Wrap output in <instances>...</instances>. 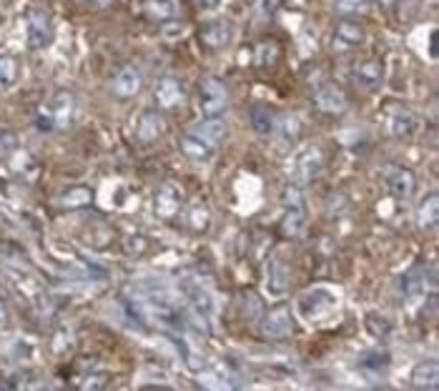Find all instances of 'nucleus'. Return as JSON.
Segmentation results:
<instances>
[{"mask_svg":"<svg viewBox=\"0 0 439 391\" xmlns=\"http://www.w3.org/2000/svg\"><path fill=\"white\" fill-rule=\"evenodd\" d=\"M296 308L309 323H319L336 311V296L326 288H309L299 296Z\"/></svg>","mask_w":439,"mask_h":391,"instance_id":"1","label":"nucleus"},{"mask_svg":"<svg viewBox=\"0 0 439 391\" xmlns=\"http://www.w3.org/2000/svg\"><path fill=\"white\" fill-rule=\"evenodd\" d=\"M304 226H306V206H304V196H301V191H299V186H296V183H294V186H289V188H286V193H284L282 231H284V236L294 239V236L301 234Z\"/></svg>","mask_w":439,"mask_h":391,"instance_id":"2","label":"nucleus"},{"mask_svg":"<svg viewBox=\"0 0 439 391\" xmlns=\"http://www.w3.org/2000/svg\"><path fill=\"white\" fill-rule=\"evenodd\" d=\"M321 168H324V151H321L316 143H309L304 146L301 151L296 153L294 158V166H291V178L296 186H304V183L314 181V178L319 176Z\"/></svg>","mask_w":439,"mask_h":391,"instance_id":"3","label":"nucleus"},{"mask_svg":"<svg viewBox=\"0 0 439 391\" xmlns=\"http://www.w3.org/2000/svg\"><path fill=\"white\" fill-rule=\"evenodd\" d=\"M199 108L206 115H221L229 108V90L219 78H204L199 85Z\"/></svg>","mask_w":439,"mask_h":391,"instance_id":"4","label":"nucleus"},{"mask_svg":"<svg viewBox=\"0 0 439 391\" xmlns=\"http://www.w3.org/2000/svg\"><path fill=\"white\" fill-rule=\"evenodd\" d=\"M291 329H294L291 311H289V306H284V303H279L272 311L264 313L262 334L267 336V339H286V336L291 334Z\"/></svg>","mask_w":439,"mask_h":391,"instance_id":"5","label":"nucleus"},{"mask_svg":"<svg viewBox=\"0 0 439 391\" xmlns=\"http://www.w3.org/2000/svg\"><path fill=\"white\" fill-rule=\"evenodd\" d=\"M289 278H291V273H289V264L286 259H284L282 251H274L272 256H269L267 261V288L272 296H282V293L289 291Z\"/></svg>","mask_w":439,"mask_h":391,"instance_id":"6","label":"nucleus"},{"mask_svg":"<svg viewBox=\"0 0 439 391\" xmlns=\"http://www.w3.org/2000/svg\"><path fill=\"white\" fill-rule=\"evenodd\" d=\"M351 75H354V83L359 85V88L376 90L384 83V66H382V61H376V58H366V61L356 63Z\"/></svg>","mask_w":439,"mask_h":391,"instance_id":"7","label":"nucleus"},{"mask_svg":"<svg viewBox=\"0 0 439 391\" xmlns=\"http://www.w3.org/2000/svg\"><path fill=\"white\" fill-rule=\"evenodd\" d=\"M141 83H143V75L138 73L133 66H125V68H120L118 73L113 75L110 90H113L115 98H133V95L141 90Z\"/></svg>","mask_w":439,"mask_h":391,"instance_id":"8","label":"nucleus"},{"mask_svg":"<svg viewBox=\"0 0 439 391\" xmlns=\"http://www.w3.org/2000/svg\"><path fill=\"white\" fill-rule=\"evenodd\" d=\"M53 41V26L51 18L43 11H33L28 16V46L31 48H46Z\"/></svg>","mask_w":439,"mask_h":391,"instance_id":"9","label":"nucleus"},{"mask_svg":"<svg viewBox=\"0 0 439 391\" xmlns=\"http://www.w3.org/2000/svg\"><path fill=\"white\" fill-rule=\"evenodd\" d=\"M234 36V28L226 18H219V21H209L206 26H201L199 31V38L204 46L209 48H226Z\"/></svg>","mask_w":439,"mask_h":391,"instance_id":"10","label":"nucleus"},{"mask_svg":"<svg viewBox=\"0 0 439 391\" xmlns=\"http://www.w3.org/2000/svg\"><path fill=\"white\" fill-rule=\"evenodd\" d=\"M178 148H181V153L188 161H196V163H209L216 153V146L206 143L204 138H199L196 133H191V130L178 141Z\"/></svg>","mask_w":439,"mask_h":391,"instance_id":"11","label":"nucleus"},{"mask_svg":"<svg viewBox=\"0 0 439 391\" xmlns=\"http://www.w3.org/2000/svg\"><path fill=\"white\" fill-rule=\"evenodd\" d=\"M314 100H316V108L324 110V113H341V110H346V95L336 85L324 83L316 90Z\"/></svg>","mask_w":439,"mask_h":391,"instance_id":"12","label":"nucleus"},{"mask_svg":"<svg viewBox=\"0 0 439 391\" xmlns=\"http://www.w3.org/2000/svg\"><path fill=\"white\" fill-rule=\"evenodd\" d=\"M186 98V90H183L181 80L176 78H161L156 85V100L161 108H173V105L183 103Z\"/></svg>","mask_w":439,"mask_h":391,"instance_id":"13","label":"nucleus"},{"mask_svg":"<svg viewBox=\"0 0 439 391\" xmlns=\"http://www.w3.org/2000/svg\"><path fill=\"white\" fill-rule=\"evenodd\" d=\"M191 133H196V136L204 138L206 143L216 146V143L226 136V120L221 118V115H209V118L199 120V123L191 128Z\"/></svg>","mask_w":439,"mask_h":391,"instance_id":"14","label":"nucleus"},{"mask_svg":"<svg viewBox=\"0 0 439 391\" xmlns=\"http://www.w3.org/2000/svg\"><path fill=\"white\" fill-rule=\"evenodd\" d=\"M387 183H389V191H392L394 199L407 201L414 191V173L409 171V168H397V171H392Z\"/></svg>","mask_w":439,"mask_h":391,"instance_id":"15","label":"nucleus"},{"mask_svg":"<svg viewBox=\"0 0 439 391\" xmlns=\"http://www.w3.org/2000/svg\"><path fill=\"white\" fill-rule=\"evenodd\" d=\"M399 288L409 298V303H417L424 296V271L422 269H409L402 278H399Z\"/></svg>","mask_w":439,"mask_h":391,"instance_id":"16","label":"nucleus"},{"mask_svg":"<svg viewBox=\"0 0 439 391\" xmlns=\"http://www.w3.org/2000/svg\"><path fill=\"white\" fill-rule=\"evenodd\" d=\"M274 125H277V113L269 105L257 103L251 108V128L257 130L259 136H272Z\"/></svg>","mask_w":439,"mask_h":391,"instance_id":"17","label":"nucleus"},{"mask_svg":"<svg viewBox=\"0 0 439 391\" xmlns=\"http://www.w3.org/2000/svg\"><path fill=\"white\" fill-rule=\"evenodd\" d=\"M439 381V364L437 361H422V364L414 366L412 371V384L419 386V389H437Z\"/></svg>","mask_w":439,"mask_h":391,"instance_id":"18","label":"nucleus"},{"mask_svg":"<svg viewBox=\"0 0 439 391\" xmlns=\"http://www.w3.org/2000/svg\"><path fill=\"white\" fill-rule=\"evenodd\" d=\"M163 130V123H161V115L156 110H146V113L138 118V138L143 143H153L158 136H161Z\"/></svg>","mask_w":439,"mask_h":391,"instance_id":"19","label":"nucleus"},{"mask_svg":"<svg viewBox=\"0 0 439 391\" xmlns=\"http://www.w3.org/2000/svg\"><path fill=\"white\" fill-rule=\"evenodd\" d=\"M181 209V199H178V191L173 186H163L156 196V211L163 216V219H171V216L178 214Z\"/></svg>","mask_w":439,"mask_h":391,"instance_id":"20","label":"nucleus"},{"mask_svg":"<svg viewBox=\"0 0 439 391\" xmlns=\"http://www.w3.org/2000/svg\"><path fill=\"white\" fill-rule=\"evenodd\" d=\"M73 110H76V100L71 93H58L56 95V113H53V125H61V128H66V125L73 120Z\"/></svg>","mask_w":439,"mask_h":391,"instance_id":"21","label":"nucleus"},{"mask_svg":"<svg viewBox=\"0 0 439 391\" xmlns=\"http://www.w3.org/2000/svg\"><path fill=\"white\" fill-rule=\"evenodd\" d=\"M417 128V120L414 115L409 113L407 108H394L392 115H389V130H392L394 136H409L412 130Z\"/></svg>","mask_w":439,"mask_h":391,"instance_id":"22","label":"nucleus"},{"mask_svg":"<svg viewBox=\"0 0 439 391\" xmlns=\"http://www.w3.org/2000/svg\"><path fill=\"white\" fill-rule=\"evenodd\" d=\"M274 133H277L284 143H294L299 136H301V120H299L296 115H284V118H277Z\"/></svg>","mask_w":439,"mask_h":391,"instance_id":"23","label":"nucleus"},{"mask_svg":"<svg viewBox=\"0 0 439 391\" xmlns=\"http://www.w3.org/2000/svg\"><path fill=\"white\" fill-rule=\"evenodd\" d=\"M419 226L422 229H434L439 221V201H437V193H429L427 199L422 201V206H419Z\"/></svg>","mask_w":439,"mask_h":391,"instance_id":"24","label":"nucleus"},{"mask_svg":"<svg viewBox=\"0 0 439 391\" xmlns=\"http://www.w3.org/2000/svg\"><path fill=\"white\" fill-rule=\"evenodd\" d=\"M361 38H364L361 28L356 26V23H349V21L341 23V26L336 28V33H334L336 46H341V48H354V46H359Z\"/></svg>","mask_w":439,"mask_h":391,"instance_id":"25","label":"nucleus"},{"mask_svg":"<svg viewBox=\"0 0 439 391\" xmlns=\"http://www.w3.org/2000/svg\"><path fill=\"white\" fill-rule=\"evenodd\" d=\"M18 78V61L13 56H0V93H6Z\"/></svg>","mask_w":439,"mask_h":391,"instance_id":"26","label":"nucleus"},{"mask_svg":"<svg viewBox=\"0 0 439 391\" xmlns=\"http://www.w3.org/2000/svg\"><path fill=\"white\" fill-rule=\"evenodd\" d=\"M188 224H191V229L194 231H206L211 224L209 209H206L204 204H194L191 206V211H188Z\"/></svg>","mask_w":439,"mask_h":391,"instance_id":"27","label":"nucleus"},{"mask_svg":"<svg viewBox=\"0 0 439 391\" xmlns=\"http://www.w3.org/2000/svg\"><path fill=\"white\" fill-rule=\"evenodd\" d=\"M91 201V191L88 188H73L71 193H66L61 199L63 206H86Z\"/></svg>","mask_w":439,"mask_h":391,"instance_id":"28","label":"nucleus"},{"mask_svg":"<svg viewBox=\"0 0 439 391\" xmlns=\"http://www.w3.org/2000/svg\"><path fill=\"white\" fill-rule=\"evenodd\" d=\"M361 366H364V369H374V371H387L389 356L387 354H364L361 356Z\"/></svg>","mask_w":439,"mask_h":391,"instance_id":"29","label":"nucleus"},{"mask_svg":"<svg viewBox=\"0 0 439 391\" xmlns=\"http://www.w3.org/2000/svg\"><path fill=\"white\" fill-rule=\"evenodd\" d=\"M369 6L366 0H336V11L344 13V16H354V13H361Z\"/></svg>","mask_w":439,"mask_h":391,"instance_id":"30","label":"nucleus"},{"mask_svg":"<svg viewBox=\"0 0 439 391\" xmlns=\"http://www.w3.org/2000/svg\"><path fill=\"white\" fill-rule=\"evenodd\" d=\"M196 6H199L201 11H214V8L219 6V0H196Z\"/></svg>","mask_w":439,"mask_h":391,"instance_id":"31","label":"nucleus"},{"mask_svg":"<svg viewBox=\"0 0 439 391\" xmlns=\"http://www.w3.org/2000/svg\"><path fill=\"white\" fill-rule=\"evenodd\" d=\"M6 323H8V308L3 303V298H0V326H6Z\"/></svg>","mask_w":439,"mask_h":391,"instance_id":"32","label":"nucleus"},{"mask_svg":"<svg viewBox=\"0 0 439 391\" xmlns=\"http://www.w3.org/2000/svg\"><path fill=\"white\" fill-rule=\"evenodd\" d=\"M83 3H88V6H93V8H108L110 6V0H83Z\"/></svg>","mask_w":439,"mask_h":391,"instance_id":"33","label":"nucleus"},{"mask_svg":"<svg viewBox=\"0 0 439 391\" xmlns=\"http://www.w3.org/2000/svg\"><path fill=\"white\" fill-rule=\"evenodd\" d=\"M366 3H371V0H366Z\"/></svg>","mask_w":439,"mask_h":391,"instance_id":"34","label":"nucleus"}]
</instances>
